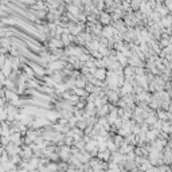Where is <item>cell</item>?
<instances>
[{
  "label": "cell",
  "instance_id": "cell-1",
  "mask_svg": "<svg viewBox=\"0 0 172 172\" xmlns=\"http://www.w3.org/2000/svg\"><path fill=\"white\" fill-rule=\"evenodd\" d=\"M101 22L104 24H108V23L110 22V18H109V15H106V13H102L101 15Z\"/></svg>",
  "mask_w": 172,
  "mask_h": 172
},
{
  "label": "cell",
  "instance_id": "cell-2",
  "mask_svg": "<svg viewBox=\"0 0 172 172\" xmlns=\"http://www.w3.org/2000/svg\"><path fill=\"white\" fill-rule=\"evenodd\" d=\"M120 172H129V171H128V169H125V168H121V171H120Z\"/></svg>",
  "mask_w": 172,
  "mask_h": 172
},
{
  "label": "cell",
  "instance_id": "cell-3",
  "mask_svg": "<svg viewBox=\"0 0 172 172\" xmlns=\"http://www.w3.org/2000/svg\"><path fill=\"white\" fill-rule=\"evenodd\" d=\"M0 172H5V169L3 167H1V165H0Z\"/></svg>",
  "mask_w": 172,
  "mask_h": 172
}]
</instances>
